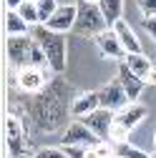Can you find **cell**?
Segmentation results:
<instances>
[{"mask_svg": "<svg viewBox=\"0 0 156 158\" xmlns=\"http://www.w3.org/2000/svg\"><path fill=\"white\" fill-rule=\"evenodd\" d=\"M154 141H156V133H154Z\"/></svg>", "mask_w": 156, "mask_h": 158, "instance_id": "f1b7e54d", "label": "cell"}, {"mask_svg": "<svg viewBox=\"0 0 156 158\" xmlns=\"http://www.w3.org/2000/svg\"><path fill=\"white\" fill-rule=\"evenodd\" d=\"M101 108V95L98 90H86V93H78L73 98V103H71V113L76 118H86L88 113L93 110H98Z\"/></svg>", "mask_w": 156, "mask_h": 158, "instance_id": "8fae6325", "label": "cell"}, {"mask_svg": "<svg viewBox=\"0 0 156 158\" xmlns=\"http://www.w3.org/2000/svg\"><path fill=\"white\" fill-rule=\"evenodd\" d=\"M154 158H156V156H154Z\"/></svg>", "mask_w": 156, "mask_h": 158, "instance_id": "4dcf8cb0", "label": "cell"}, {"mask_svg": "<svg viewBox=\"0 0 156 158\" xmlns=\"http://www.w3.org/2000/svg\"><path fill=\"white\" fill-rule=\"evenodd\" d=\"M81 121L101 138V141H108V135H111V128H113V123H116V113L113 110H108V108H98V110H93V113H88L86 118H81Z\"/></svg>", "mask_w": 156, "mask_h": 158, "instance_id": "8992f818", "label": "cell"}, {"mask_svg": "<svg viewBox=\"0 0 156 158\" xmlns=\"http://www.w3.org/2000/svg\"><path fill=\"white\" fill-rule=\"evenodd\" d=\"M30 3H38V0H30Z\"/></svg>", "mask_w": 156, "mask_h": 158, "instance_id": "83f0119b", "label": "cell"}, {"mask_svg": "<svg viewBox=\"0 0 156 158\" xmlns=\"http://www.w3.org/2000/svg\"><path fill=\"white\" fill-rule=\"evenodd\" d=\"M96 151H98L101 158H113V143L111 141H101L98 146H96Z\"/></svg>", "mask_w": 156, "mask_h": 158, "instance_id": "603a6c76", "label": "cell"}, {"mask_svg": "<svg viewBox=\"0 0 156 158\" xmlns=\"http://www.w3.org/2000/svg\"><path fill=\"white\" fill-rule=\"evenodd\" d=\"M136 8L144 18H156V0H136Z\"/></svg>", "mask_w": 156, "mask_h": 158, "instance_id": "ffe728a7", "label": "cell"}, {"mask_svg": "<svg viewBox=\"0 0 156 158\" xmlns=\"http://www.w3.org/2000/svg\"><path fill=\"white\" fill-rule=\"evenodd\" d=\"M33 158H68L63 148H41V151H35Z\"/></svg>", "mask_w": 156, "mask_h": 158, "instance_id": "44dd1931", "label": "cell"}, {"mask_svg": "<svg viewBox=\"0 0 156 158\" xmlns=\"http://www.w3.org/2000/svg\"><path fill=\"white\" fill-rule=\"evenodd\" d=\"M113 158H151V156L128 141H119V143H113Z\"/></svg>", "mask_w": 156, "mask_h": 158, "instance_id": "e0dca14e", "label": "cell"}, {"mask_svg": "<svg viewBox=\"0 0 156 158\" xmlns=\"http://www.w3.org/2000/svg\"><path fill=\"white\" fill-rule=\"evenodd\" d=\"M38 13H41V25H46L50 18H53V13L58 10V0H38Z\"/></svg>", "mask_w": 156, "mask_h": 158, "instance_id": "d6986e66", "label": "cell"}, {"mask_svg": "<svg viewBox=\"0 0 156 158\" xmlns=\"http://www.w3.org/2000/svg\"><path fill=\"white\" fill-rule=\"evenodd\" d=\"M106 28H108V23H106L101 8L96 3H81V5H78V20H76V28H73L76 33L96 38L98 33H103Z\"/></svg>", "mask_w": 156, "mask_h": 158, "instance_id": "7a4b0ae2", "label": "cell"}, {"mask_svg": "<svg viewBox=\"0 0 156 158\" xmlns=\"http://www.w3.org/2000/svg\"><path fill=\"white\" fill-rule=\"evenodd\" d=\"M119 83L124 85V90H126V95H128V101L131 103H136L139 101V95L144 93V88H146V81L144 78H139L124 60L119 63Z\"/></svg>", "mask_w": 156, "mask_h": 158, "instance_id": "30bf717a", "label": "cell"}, {"mask_svg": "<svg viewBox=\"0 0 156 158\" xmlns=\"http://www.w3.org/2000/svg\"><path fill=\"white\" fill-rule=\"evenodd\" d=\"M30 38L43 48V53L48 55V65L53 73H63L66 70V38L63 33H53L46 25H33L30 28Z\"/></svg>", "mask_w": 156, "mask_h": 158, "instance_id": "6da1fadb", "label": "cell"}, {"mask_svg": "<svg viewBox=\"0 0 156 158\" xmlns=\"http://www.w3.org/2000/svg\"><path fill=\"white\" fill-rule=\"evenodd\" d=\"M83 3H96V5H98V3H101V0H83Z\"/></svg>", "mask_w": 156, "mask_h": 158, "instance_id": "4316f807", "label": "cell"}, {"mask_svg": "<svg viewBox=\"0 0 156 158\" xmlns=\"http://www.w3.org/2000/svg\"><path fill=\"white\" fill-rule=\"evenodd\" d=\"M50 75H53L50 68H30L28 65L23 70H18V88L25 90V93H38V90L46 88Z\"/></svg>", "mask_w": 156, "mask_h": 158, "instance_id": "5b68a950", "label": "cell"}, {"mask_svg": "<svg viewBox=\"0 0 156 158\" xmlns=\"http://www.w3.org/2000/svg\"><path fill=\"white\" fill-rule=\"evenodd\" d=\"M96 45H98L101 55L108 58V60H124L126 58V50H124V45L119 40V35L113 33V28H106L103 33L96 35Z\"/></svg>", "mask_w": 156, "mask_h": 158, "instance_id": "9c48e42d", "label": "cell"}, {"mask_svg": "<svg viewBox=\"0 0 156 158\" xmlns=\"http://www.w3.org/2000/svg\"><path fill=\"white\" fill-rule=\"evenodd\" d=\"M25 3V0H5V5H8V10H18V8H20Z\"/></svg>", "mask_w": 156, "mask_h": 158, "instance_id": "484cf974", "label": "cell"}, {"mask_svg": "<svg viewBox=\"0 0 156 158\" xmlns=\"http://www.w3.org/2000/svg\"><path fill=\"white\" fill-rule=\"evenodd\" d=\"M146 115H149V108H146V106H141V103H128L126 108H121L119 113H116V123L124 126V128L131 133Z\"/></svg>", "mask_w": 156, "mask_h": 158, "instance_id": "7c38bea8", "label": "cell"}, {"mask_svg": "<svg viewBox=\"0 0 156 158\" xmlns=\"http://www.w3.org/2000/svg\"><path fill=\"white\" fill-rule=\"evenodd\" d=\"M5 30H8V38H10V35H30V25L20 18V13H18V10H8Z\"/></svg>", "mask_w": 156, "mask_h": 158, "instance_id": "2e32d148", "label": "cell"}, {"mask_svg": "<svg viewBox=\"0 0 156 158\" xmlns=\"http://www.w3.org/2000/svg\"><path fill=\"white\" fill-rule=\"evenodd\" d=\"M144 30L156 40V18H144Z\"/></svg>", "mask_w": 156, "mask_h": 158, "instance_id": "cb8c5ba5", "label": "cell"}, {"mask_svg": "<svg viewBox=\"0 0 156 158\" xmlns=\"http://www.w3.org/2000/svg\"><path fill=\"white\" fill-rule=\"evenodd\" d=\"M98 143H101V138L96 135L83 121H73V123L66 128L63 138H61V146H83V148H96Z\"/></svg>", "mask_w": 156, "mask_h": 158, "instance_id": "277c9868", "label": "cell"}, {"mask_svg": "<svg viewBox=\"0 0 156 158\" xmlns=\"http://www.w3.org/2000/svg\"><path fill=\"white\" fill-rule=\"evenodd\" d=\"M146 83H149V85H156V65H151V70H149V75H146Z\"/></svg>", "mask_w": 156, "mask_h": 158, "instance_id": "d4e9b609", "label": "cell"}, {"mask_svg": "<svg viewBox=\"0 0 156 158\" xmlns=\"http://www.w3.org/2000/svg\"><path fill=\"white\" fill-rule=\"evenodd\" d=\"M76 20H78V5L76 3H66V5H58V10L46 23V28L53 30V33H68V30L76 28Z\"/></svg>", "mask_w": 156, "mask_h": 158, "instance_id": "52a82bcc", "label": "cell"}, {"mask_svg": "<svg viewBox=\"0 0 156 158\" xmlns=\"http://www.w3.org/2000/svg\"><path fill=\"white\" fill-rule=\"evenodd\" d=\"M113 33L119 35V40H121V45H124L126 53H144V50H141V40L136 38L133 28H131L126 20H119V23H116V25H113Z\"/></svg>", "mask_w": 156, "mask_h": 158, "instance_id": "4fadbf2b", "label": "cell"}, {"mask_svg": "<svg viewBox=\"0 0 156 158\" xmlns=\"http://www.w3.org/2000/svg\"><path fill=\"white\" fill-rule=\"evenodd\" d=\"M98 8H101V13H103V18H106L108 28H113L116 23L121 20V13H124V0H101V3H98Z\"/></svg>", "mask_w": 156, "mask_h": 158, "instance_id": "9a60e30c", "label": "cell"}, {"mask_svg": "<svg viewBox=\"0 0 156 158\" xmlns=\"http://www.w3.org/2000/svg\"><path fill=\"white\" fill-rule=\"evenodd\" d=\"M61 148L66 151L68 158H86V148L83 146H61Z\"/></svg>", "mask_w": 156, "mask_h": 158, "instance_id": "7402d4cb", "label": "cell"}, {"mask_svg": "<svg viewBox=\"0 0 156 158\" xmlns=\"http://www.w3.org/2000/svg\"><path fill=\"white\" fill-rule=\"evenodd\" d=\"M151 158H154V156H151Z\"/></svg>", "mask_w": 156, "mask_h": 158, "instance_id": "f546056e", "label": "cell"}, {"mask_svg": "<svg viewBox=\"0 0 156 158\" xmlns=\"http://www.w3.org/2000/svg\"><path fill=\"white\" fill-rule=\"evenodd\" d=\"M18 13H20V18L33 28V25H41V13H38V5L30 3V0H25V3L18 8Z\"/></svg>", "mask_w": 156, "mask_h": 158, "instance_id": "ac0fdd59", "label": "cell"}, {"mask_svg": "<svg viewBox=\"0 0 156 158\" xmlns=\"http://www.w3.org/2000/svg\"><path fill=\"white\" fill-rule=\"evenodd\" d=\"M124 63H126L136 75H139V78H144V81H146V75H149V70H151V65H154V63H149V58H146L144 53H126Z\"/></svg>", "mask_w": 156, "mask_h": 158, "instance_id": "5bb4252c", "label": "cell"}, {"mask_svg": "<svg viewBox=\"0 0 156 158\" xmlns=\"http://www.w3.org/2000/svg\"><path fill=\"white\" fill-rule=\"evenodd\" d=\"M98 95H101V108H108V110H113V113H119L121 108H126V106L131 103L128 95H126V90H124V85L119 83V78L111 81L108 85H103V88L98 90Z\"/></svg>", "mask_w": 156, "mask_h": 158, "instance_id": "ba28073f", "label": "cell"}, {"mask_svg": "<svg viewBox=\"0 0 156 158\" xmlns=\"http://www.w3.org/2000/svg\"><path fill=\"white\" fill-rule=\"evenodd\" d=\"M30 48H33L30 35H10L8 38V65H10V70H23L30 65Z\"/></svg>", "mask_w": 156, "mask_h": 158, "instance_id": "3957f363", "label": "cell"}]
</instances>
